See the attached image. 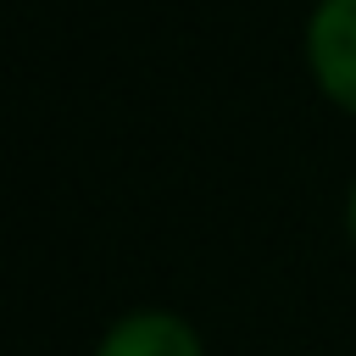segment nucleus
Segmentation results:
<instances>
[{
	"label": "nucleus",
	"mask_w": 356,
	"mask_h": 356,
	"mask_svg": "<svg viewBox=\"0 0 356 356\" xmlns=\"http://www.w3.org/2000/svg\"><path fill=\"white\" fill-rule=\"evenodd\" d=\"M306 61L317 89L356 117V0H317L306 22Z\"/></svg>",
	"instance_id": "nucleus-1"
},
{
	"label": "nucleus",
	"mask_w": 356,
	"mask_h": 356,
	"mask_svg": "<svg viewBox=\"0 0 356 356\" xmlns=\"http://www.w3.org/2000/svg\"><path fill=\"white\" fill-rule=\"evenodd\" d=\"M345 228H350V245H356V184H350V200H345Z\"/></svg>",
	"instance_id": "nucleus-3"
},
{
	"label": "nucleus",
	"mask_w": 356,
	"mask_h": 356,
	"mask_svg": "<svg viewBox=\"0 0 356 356\" xmlns=\"http://www.w3.org/2000/svg\"><path fill=\"white\" fill-rule=\"evenodd\" d=\"M95 356H206V345L189 317L161 312V306H139V312H122L100 334Z\"/></svg>",
	"instance_id": "nucleus-2"
}]
</instances>
